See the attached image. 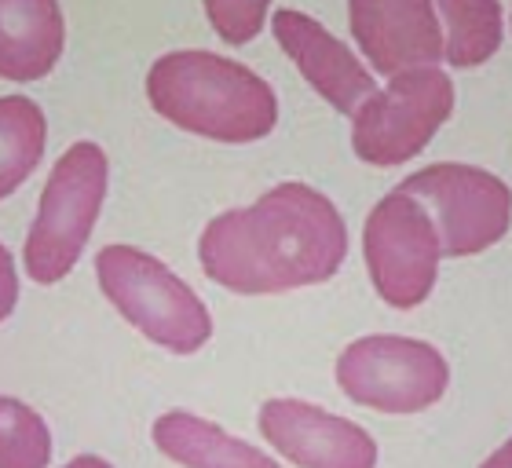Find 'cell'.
Returning <instances> with one entry per match:
<instances>
[{"label":"cell","mask_w":512,"mask_h":468,"mask_svg":"<svg viewBox=\"0 0 512 468\" xmlns=\"http://www.w3.org/2000/svg\"><path fill=\"white\" fill-rule=\"evenodd\" d=\"M454 110V81L439 66L395 74L355 110L352 147L366 165H403L417 158Z\"/></svg>","instance_id":"obj_5"},{"label":"cell","mask_w":512,"mask_h":468,"mask_svg":"<svg viewBox=\"0 0 512 468\" xmlns=\"http://www.w3.org/2000/svg\"><path fill=\"white\" fill-rule=\"evenodd\" d=\"M443 26V59L458 70L483 66L502 48L498 0H432Z\"/></svg>","instance_id":"obj_14"},{"label":"cell","mask_w":512,"mask_h":468,"mask_svg":"<svg viewBox=\"0 0 512 468\" xmlns=\"http://www.w3.org/2000/svg\"><path fill=\"white\" fill-rule=\"evenodd\" d=\"M278 48L297 63L315 92H319L333 110L355 114L366 99L374 96V74L366 70L348 44H341L322 22H315L304 11L282 8L271 19Z\"/></svg>","instance_id":"obj_11"},{"label":"cell","mask_w":512,"mask_h":468,"mask_svg":"<svg viewBox=\"0 0 512 468\" xmlns=\"http://www.w3.org/2000/svg\"><path fill=\"white\" fill-rule=\"evenodd\" d=\"M260 432L300 468H377V443L355 421L333 417L304 399H267Z\"/></svg>","instance_id":"obj_9"},{"label":"cell","mask_w":512,"mask_h":468,"mask_svg":"<svg viewBox=\"0 0 512 468\" xmlns=\"http://www.w3.org/2000/svg\"><path fill=\"white\" fill-rule=\"evenodd\" d=\"M395 191L425 205L439 231L443 256H476L502 242L512 220V194L498 176L476 165L439 161L414 172Z\"/></svg>","instance_id":"obj_7"},{"label":"cell","mask_w":512,"mask_h":468,"mask_svg":"<svg viewBox=\"0 0 512 468\" xmlns=\"http://www.w3.org/2000/svg\"><path fill=\"white\" fill-rule=\"evenodd\" d=\"M48 143L44 110L26 96H0V202L41 165Z\"/></svg>","instance_id":"obj_15"},{"label":"cell","mask_w":512,"mask_h":468,"mask_svg":"<svg viewBox=\"0 0 512 468\" xmlns=\"http://www.w3.org/2000/svg\"><path fill=\"white\" fill-rule=\"evenodd\" d=\"M450 366L432 344L377 333L348 344L337 359V384L359 406L381 414H417L447 392Z\"/></svg>","instance_id":"obj_6"},{"label":"cell","mask_w":512,"mask_h":468,"mask_svg":"<svg viewBox=\"0 0 512 468\" xmlns=\"http://www.w3.org/2000/svg\"><path fill=\"white\" fill-rule=\"evenodd\" d=\"M66 468H110V461L96 458V454H81V458H74Z\"/></svg>","instance_id":"obj_20"},{"label":"cell","mask_w":512,"mask_h":468,"mask_svg":"<svg viewBox=\"0 0 512 468\" xmlns=\"http://www.w3.org/2000/svg\"><path fill=\"white\" fill-rule=\"evenodd\" d=\"M348 22L355 44L384 77L443 59V26L432 0H348Z\"/></svg>","instance_id":"obj_10"},{"label":"cell","mask_w":512,"mask_h":468,"mask_svg":"<svg viewBox=\"0 0 512 468\" xmlns=\"http://www.w3.org/2000/svg\"><path fill=\"white\" fill-rule=\"evenodd\" d=\"M52 432L26 403L0 395V468H48Z\"/></svg>","instance_id":"obj_16"},{"label":"cell","mask_w":512,"mask_h":468,"mask_svg":"<svg viewBox=\"0 0 512 468\" xmlns=\"http://www.w3.org/2000/svg\"><path fill=\"white\" fill-rule=\"evenodd\" d=\"M198 256L205 275L231 293H289L341 271L348 227L337 205L315 187L278 183L249 209H231L209 220Z\"/></svg>","instance_id":"obj_1"},{"label":"cell","mask_w":512,"mask_h":468,"mask_svg":"<svg viewBox=\"0 0 512 468\" xmlns=\"http://www.w3.org/2000/svg\"><path fill=\"white\" fill-rule=\"evenodd\" d=\"M205 15L227 44H249L264 26L267 4L271 0H202Z\"/></svg>","instance_id":"obj_17"},{"label":"cell","mask_w":512,"mask_h":468,"mask_svg":"<svg viewBox=\"0 0 512 468\" xmlns=\"http://www.w3.org/2000/svg\"><path fill=\"white\" fill-rule=\"evenodd\" d=\"M480 468H512V439H509V443H505L502 450H494L491 458L483 461Z\"/></svg>","instance_id":"obj_19"},{"label":"cell","mask_w":512,"mask_h":468,"mask_svg":"<svg viewBox=\"0 0 512 468\" xmlns=\"http://www.w3.org/2000/svg\"><path fill=\"white\" fill-rule=\"evenodd\" d=\"M110 183V161L99 143H74L55 161L44 183L41 209L26 238V275L52 286L74 271L81 249L92 238Z\"/></svg>","instance_id":"obj_4"},{"label":"cell","mask_w":512,"mask_h":468,"mask_svg":"<svg viewBox=\"0 0 512 468\" xmlns=\"http://www.w3.org/2000/svg\"><path fill=\"white\" fill-rule=\"evenodd\" d=\"M154 447L183 468H278L264 450L187 410H169L154 421Z\"/></svg>","instance_id":"obj_13"},{"label":"cell","mask_w":512,"mask_h":468,"mask_svg":"<svg viewBox=\"0 0 512 468\" xmlns=\"http://www.w3.org/2000/svg\"><path fill=\"white\" fill-rule=\"evenodd\" d=\"M66 44L59 0H0V77L41 81L55 70Z\"/></svg>","instance_id":"obj_12"},{"label":"cell","mask_w":512,"mask_h":468,"mask_svg":"<svg viewBox=\"0 0 512 468\" xmlns=\"http://www.w3.org/2000/svg\"><path fill=\"white\" fill-rule=\"evenodd\" d=\"M96 278L103 297L143 337L172 355H194L213 337V315L202 297L172 275L158 256L136 245H107L96 256Z\"/></svg>","instance_id":"obj_3"},{"label":"cell","mask_w":512,"mask_h":468,"mask_svg":"<svg viewBox=\"0 0 512 468\" xmlns=\"http://www.w3.org/2000/svg\"><path fill=\"white\" fill-rule=\"evenodd\" d=\"M147 99L165 121L216 143H253L278 121L275 88L216 52H169L150 66Z\"/></svg>","instance_id":"obj_2"},{"label":"cell","mask_w":512,"mask_h":468,"mask_svg":"<svg viewBox=\"0 0 512 468\" xmlns=\"http://www.w3.org/2000/svg\"><path fill=\"white\" fill-rule=\"evenodd\" d=\"M15 304H19V271H15L11 253L0 245V322L15 311Z\"/></svg>","instance_id":"obj_18"},{"label":"cell","mask_w":512,"mask_h":468,"mask_svg":"<svg viewBox=\"0 0 512 468\" xmlns=\"http://www.w3.org/2000/svg\"><path fill=\"white\" fill-rule=\"evenodd\" d=\"M363 253L384 304L417 308L436 286L443 245L425 205L403 191H392L366 216Z\"/></svg>","instance_id":"obj_8"}]
</instances>
